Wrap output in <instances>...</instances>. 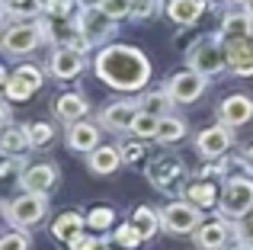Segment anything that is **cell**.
Wrapping results in <instances>:
<instances>
[{"instance_id":"18","label":"cell","mask_w":253,"mask_h":250,"mask_svg":"<svg viewBox=\"0 0 253 250\" xmlns=\"http://www.w3.org/2000/svg\"><path fill=\"white\" fill-rule=\"evenodd\" d=\"M183 199L186 202H192L196 208H211L218 199H221V193L215 189V183L211 180H192V183H186V189H183Z\"/></svg>"},{"instance_id":"34","label":"cell","mask_w":253,"mask_h":250,"mask_svg":"<svg viewBox=\"0 0 253 250\" xmlns=\"http://www.w3.org/2000/svg\"><path fill=\"white\" fill-rule=\"evenodd\" d=\"M96 3H99V10H103L109 19L131 16V0H96Z\"/></svg>"},{"instance_id":"17","label":"cell","mask_w":253,"mask_h":250,"mask_svg":"<svg viewBox=\"0 0 253 250\" xmlns=\"http://www.w3.org/2000/svg\"><path fill=\"white\" fill-rule=\"evenodd\" d=\"M99 144V125H93V122H71V128H68V148L71 151H77V154H90L93 148Z\"/></svg>"},{"instance_id":"41","label":"cell","mask_w":253,"mask_h":250,"mask_svg":"<svg viewBox=\"0 0 253 250\" xmlns=\"http://www.w3.org/2000/svg\"><path fill=\"white\" fill-rule=\"evenodd\" d=\"M199 176H202V180H221L224 176V164H205Z\"/></svg>"},{"instance_id":"29","label":"cell","mask_w":253,"mask_h":250,"mask_svg":"<svg viewBox=\"0 0 253 250\" xmlns=\"http://www.w3.org/2000/svg\"><path fill=\"white\" fill-rule=\"evenodd\" d=\"M26 135H29V148H48L51 141H55V128H51L48 122H36L26 128Z\"/></svg>"},{"instance_id":"6","label":"cell","mask_w":253,"mask_h":250,"mask_svg":"<svg viewBox=\"0 0 253 250\" xmlns=\"http://www.w3.org/2000/svg\"><path fill=\"white\" fill-rule=\"evenodd\" d=\"M199 225H202V208H196L186 199L170 202V206L161 212V228L170 231V234H192Z\"/></svg>"},{"instance_id":"7","label":"cell","mask_w":253,"mask_h":250,"mask_svg":"<svg viewBox=\"0 0 253 250\" xmlns=\"http://www.w3.org/2000/svg\"><path fill=\"white\" fill-rule=\"evenodd\" d=\"M39 42H42L39 23H16L0 32V51H6V55H29V51H36Z\"/></svg>"},{"instance_id":"15","label":"cell","mask_w":253,"mask_h":250,"mask_svg":"<svg viewBox=\"0 0 253 250\" xmlns=\"http://www.w3.org/2000/svg\"><path fill=\"white\" fill-rule=\"evenodd\" d=\"M135 116H138V103L119 100V103H112V106H106L103 113H99V125H103L106 131H125V128H131Z\"/></svg>"},{"instance_id":"27","label":"cell","mask_w":253,"mask_h":250,"mask_svg":"<svg viewBox=\"0 0 253 250\" xmlns=\"http://www.w3.org/2000/svg\"><path fill=\"white\" fill-rule=\"evenodd\" d=\"M186 138V122L176 119V116H161V125H157V141L173 144Z\"/></svg>"},{"instance_id":"45","label":"cell","mask_w":253,"mask_h":250,"mask_svg":"<svg viewBox=\"0 0 253 250\" xmlns=\"http://www.w3.org/2000/svg\"><path fill=\"white\" fill-rule=\"evenodd\" d=\"M244 6H247V16L253 19V0H247V3H244Z\"/></svg>"},{"instance_id":"42","label":"cell","mask_w":253,"mask_h":250,"mask_svg":"<svg viewBox=\"0 0 253 250\" xmlns=\"http://www.w3.org/2000/svg\"><path fill=\"white\" fill-rule=\"evenodd\" d=\"M23 173V167H19V161L16 157H3V161H0V176H13V173Z\"/></svg>"},{"instance_id":"38","label":"cell","mask_w":253,"mask_h":250,"mask_svg":"<svg viewBox=\"0 0 253 250\" xmlns=\"http://www.w3.org/2000/svg\"><path fill=\"white\" fill-rule=\"evenodd\" d=\"M161 10V0H131V16L135 19H148Z\"/></svg>"},{"instance_id":"13","label":"cell","mask_w":253,"mask_h":250,"mask_svg":"<svg viewBox=\"0 0 253 250\" xmlns=\"http://www.w3.org/2000/svg\"><path fill=\"white\" fill-rule=\"evenodd\" d=\"M48 68H51V77H55V81H74L84 71V55L74 51V48H68V45H58V48L51 51Z\"/></svg>"},{"instance_id":"12","label":"cell","mask_w":253,"mask_h":250,"mask_svg":"<svg viewBox=\"0 0 253 250\" xmlns=\"http://www.w3.org/2000/svg\"><path fill=\"white\" fill-rule=\"evenodd\" d=\"M19 183H23V193L48 196L51 189L58 186V167H51V164H36V167H26L23 173H19Z\"/></svg>"},{"instance_id":"8","label":"cell","mask_w":253,"mask_h":250,"mask_svg":"<svg viewBox=\"0 0 253 250\" xmlns=\"http://www.w3.org/2000/svg\"><path fill=\"white\" fill-rule=\"evenodd\" d=\"M77 29L84 32L86 39H90L93 45L96 42H106V39L112 36V32H116V26H112V19L106 16L103 10H99V3H86L81 13H77Z\"/></svg>"},{"instance_id":"46","label":"cell","mask_w":253,"mask_h":250,"mask_svg":"<svg viewBox=\"0 0 253 250\" xmlns=\"http://www.w3.org/2000/svg\"><path fill=\"white\" fill-rule=\"evenodd\" d=\"M6 87V74H3V68H0V90Z\"/></svg>"},{"instance_id":"21","label":"cell","mask_w":253,"mask_h":250,"mask_svg":"<svg viewBox=\"0 0 253 250\" xmlns=\"http://www.w3.org/2000/svg\"><path fill=\"white\" fill-rule=\"evenodd\" d=\"M228 238H231V231L224 221H202L196 228V244L202 250H221L228 244Z\"/></svg>"},{"instance_id":"3","label":"cell","mask_w":253,"mask_h":250,"mask_svg":"<svg viewBox=\"0 0 253 250\" xmlns=\"http://www.w3.org/2000/svg\"><path fill=\"white\" fill-rule=\"evenodd\" d=\"M148 180L154 189L161 193H176V189H186V164L179 157H157V161L148 164Z\"/></svg>"},{"instance_id":"49","label":"cell","mask_w":253,"mask_h":250,"mask_svg":"<svg viewBox=\"0 0 253 250\" xmlns=\"http://www.w3.org/2000/svg\"><path fill=\"white\" fill-rule=\"evenodd\" d=\"M241 3H247V0H241Z\"/></svg>"},{"instance_id":"11","label":"cell","mask_w":253,"mask_h":250,"mask_svg":"<svg viewBox=\"0 0 253 250\" xmlns=\"http://www.w3.org/2000/svg\"><path fill=\"white\" fill-rule=\"evenodd\" d=\"M224 58H228V68L241 77L253 74V36L244 39H224Z\"/></svg>"},{"instance_id":"25","label":"cell","mask_w":253,"mask_h":250,"mask_svg":"<svg viewBox=\"0 0 253 250\" xmlns=\"http://www.w3.org/2000/svg\"><path fill=\"white\" fill-rule=\"evenodd\" d=\"M128 221H131V228L141 234V241L154 238L157 228H161V215H157L154 208H148V206H138L135 212H131V218H128Z\"/></svg>"},{"instance_id":"28","label":"cell","mask_w":253,"mask_h":250,"mask_svg":"<svg viewBox=\"0 0 253 250\" xmlns=\"http://www.w3.org/2000/svg\"><path fill=\"white\" fill-rule=\"evenodd\" d=\"M157 125H161V116H154V113H144V109H138L135 122H131V131H135L138 138H157Z\"/></svg>"},{"instance_id":"32","label":"cell","mask_w":253,"mask_h":250,"mask_svg":"<svg viewBox=\"0 0 253 250\" xmlns=\"http://www.w3.org/2000/svg\"><path fill=\"white\" fill-rule=\"evenodd\" d=\"M6 13H13V16H39L42 0H6Z\"/></svg>"},{"instance_id":"39","label":"cell","mask_w":253,"mask_h":250,"mask_svg":"<svg viewBox=\"0 0 253 250\" xmlns=\"http://www.w3.org/2000/svg\"><path fill=\"white\" fill-rule=\"evenodd\" d=\"M119 154H122L125 164H135V161L144 157V144L141 141H122V144H119Z\"/></svg>"},{"instance_id":"1","label":"cell","mask_w":253,"mask_h":250,"mask_svg":"<svg viewBox=\"0 0 253 250\" xmlns=\"http://www.w3.org/2000/svg\"><path fill=\"white\" fill-rule=\"evenodd\" d=\"M96 74L116 90H141L151 81V61L141 48L131 45H106L96 55Z\"/></svg>"},{"instance_id":"48","label":"cell","mask_w":253,"mask_h":250,"mask_svg":"<svg viewBox=\"0 0 253 250\" xmlns=\"http://www.w3.org/2000/svg\"><path fill=\"white\" fill-rule=\"evenodd\" d=\"M231 250H250V247H244V244H237V247H231Z\"/></svg>"},{"instance_id":"14","label":"cell","mask_w":253,"mask_h":250,"mask_svg":"<svg viewBox=\"0 0 253 250\" xmlns=\"http://www.w3.org/2000/svg\"><path fill=\"white\" fill-rule=\"evenodd\" d=\"M231 141H234V135H231V128L228 125H211V128H205L202 135L196 138V148H199V154H205L209 161H218V157L224 154V151L231 148Z\"/></svg>"},{"instance_id":"47","label":"cell","mask_w":253,"mask_h":250,"mask_svg":"<svg viewBox=\"0 0 253 250\" xmlns=\"http://www.w3.org/2000/svg\"><path fill=\"white\" fill-rule=\"evenodd\" d=\"M3 13H6V3L0 0V23H3Z\"/></svg>"},{"instance_id":"44","label":"cell","mask_w":253,"mask_h":250,"mask_svg":"<svg viewBox=\"0 0 253 250\" xmlns=\"http://www.w3.org/2000/svg\"><path fill=\"white\" fill-rule=\"evenodd\" d=\"M6 122H10V106H3V103H0V128H3Z\"/></svg>"},{"instance_id":"16","label":"cell","mask_w":253,"mask_h":250,"mask_svg":"<svg viewBox=\"0 0 253 250\" xmlns=\"http://www.w3.org/2000/svg\"><path fill=\"white\" fill-rule=\"evenodd\" d=\"M218 116H221V122L228 125V128H234V125H247L253 119V100L244 93H234L228 96V100L218 106Z\"/></svg>"},{"instance_id":"40","label":"cell","mask_w":253,"mask_h":250,"mask_svg":"<svg viewBox=\"0 0 253 250\" xmlns=\"http://www.w3.org/2000/svg\"><path fill=\"white\" fill-rule=\"evenodd\" d=\"M71 250H106V244L96 241V238H77L74 244H71Z\"/></svg>"},{"instance_id":"37","label":"cell","mask_w":253,"mask_h":250,"mask_svg":"<svg viewBox=\"0 0 253 250\" xmlns=\"http://www.w3.org/2000/svg\"><path fill=\"white\" fill-rule=\"evenodd\" d=\"M42 10L55 19H64L71 10H74V0H42Z\"/></svg>"},{"instance_id":"30","label":"cell","mask_w":253,"mask_h":250,"mask_svg":"<svg viewBox=\"0 0 253 250\" xmlns=\"http://www.w3.org/2000/svg\"><path fill=\"white\" fill-rule=\"evenodd\" d=\"M112 221H116V212H112L109 206H96L86 215V225H90L93 231H106V228H112Z\"/></svg>"},{"instance_id":"22","label":"cell","mask_w":253,"mask_h":250,"mask_svg":"<svg viewBox=\"0 0 253 250\" xmlns=\"http://www.w3.org/2000/svg\"><path fill=\"white\" fill-rule=\"evenodd\" d=\"M86 164H90L93 173L106 176V173H116L119 164H122V154H119V148H109V144H96V148L86 154Z\"/></svg>"},{"instance_id":"43","label":"cell","mask_w":253,"mask_h":250,"mask_svg":"<svg viewBox=\"0 0 253 250\" xmlns=\"http://www.w3.org/2000/svg\"><path fill=\"white\" fill-rule=\"evenodd\" d=\"M241 164H244V167H247L250 173H253V144H250V148H247V151L241 154Z\"/></svg>"},{"instance_id":"24","label":"cell","mask_w":253,"mask_h":250,"mask_svg":"<svg viewBox=\"0 0 253 250\" xmlns=\"http://www.w3.org/2000/svg\"><path fill=\"white\" fill-rule=\"evenodd\" d=\"M29 148V135H26L23 125H10L6 122L0 128V154L3 157H19V151Z\"/></svg>"},{"instance_id":"36","label":"cell","mask_w":253,"mask_h":250,"mask_svg":"<svg viewBox=\"0 0 253 250\" xmlns=\"http://www.w3.org/2000/svg\"><path fill=\"white\" fill-rule=\"evenodd\" d=\"M0 250H29V238L23 231H6L0 234Z\"/></svg>"},{"instance_id":"31","label":"cell","mask_w":253,"mask_h":250,"mask_svg":"<svg viewBox=\"0 0 253 250\" xmlns=\"http://www.w3.org/2000/svg\"><path fill=\"white\" fill-rule=\"evenodd\" d=\"M144 106V113H154V116H164L167 113V106H170V96H167V90H157V93H148L144 100H138Z\"/></svg>"},{"instance_id":"2","label":"cell","mask_w":253,"mask_h":250,"mask_svg":"<svg viewBox=\"0 0 253 250\" xmlns=\"http://www.w3.org/2000/svg\"><path fill=\"white\" fill-rule=\"evenodd\" d=\"M224 36H211V39H199L196 45L189 48V71H196V74L202 77H211L218 74V71L228 64V58H224V45H221Z\"/></svg>"},{"instance_id":"4","label":"cell","mask_w":253,"mask_h":250,"mask_svg":"<svg viewBox=\"0 0 253 250\" xmlns=\"http://www.w3.org/2000/svg\"><path fill=\"white\" fill-rule=\"evenodd\" d=\"M45 212H48V199L39 196V193H23L13 202H6V221H10L13 228L39 225V221L45 218Z\"/></svg>"},{"instance_id":"5","label":"cell","mask_w":253,"mask_h":250,"mask_svg":"<svg viewBox=\"0 0 253 250\" xmlns=\"http://www.w3.org/2000/svg\"><path fill=\"white\" fill-rule=\"evenodd\" d=\"M218 208H221V215H228V218H244V215H250L253 212V180H241V176L228 180L224 189H221V199H218Z\"/></svg>"},{"instance_id":"19","label":"cell","mask_w":253,"mask_h":250,"mask_svg":"<svg viewBox=\"0 0 253 250\" xmlns=\"http://www.w3.org/2000/svg\"><path fill=\"white\" fill-rule=\"evenodd\" d=\"M209 10V0H167V16L179 26H192Z\"/></svg>"},{"instance_id":"26","label":"cell","mask_w":253,"mask_h":250,"mask_svg":"<svg viewBox=\"0 0 253 250\" xmlns=\"http://www.w3.org/2000/svg\"><path fill=\"white\" fill-rule=\"evenodd\" d=\"M221 36L224 39H244V36H253V19L247 13H228L221 23Z\"/></svg>"},{"instance_id":"33","label":"cell","mask_w":253,"mask_h":250,"mask_svg":"<svg viewBox=\"0 0 253 250\" xmlns=\"http://www.w3.org/2000/svg\"><path fill=\"white\" fill-rule=\"evenodd\" d=\"M112 238H116V244H119V247H125V250H135L138 244H141V234H138L135 228H131V221H125V225H119Z\"/></svg>"},{"instance_id":"35","label":"cell","mask_w":253,"mask_h":250,"mask_svg":"<svg viewBox=\"0 0 253 250\" xmlns=\"http://www.w3.org/2000/svg\"><path fill=\"white\" fill-rule=\"evenodd\" d=\"M234 234H237V244H244V247H250V250H253V212H250V215H244V218H237Z\"/></svg>"},{"instance_id":"23","label":"cell","mask_w":253,"mask_h":250,"mask_svg":"<svg viewBox=\"0 0 253 250\" xmlns=\"http://www.w3.org/2000/svg\"><path fill=\"white\" fill-rule=\"evenodd\" d=\"M51 109H55V116L61 122H81L90 106H86V100L81 93H64V96H58V100L51 103Z\"/></svg>"},{"instance_id":"9","label":"cell","mask_w":253,"mask_h":250,"mask_svg":"<svg viewBox=\"0 0 253 250\" xmlns=\"http://www.w3.org/2000/svg\"><path fill=\"white\" fill-rule=\"evenodd\" d=\"M39 87H42V71L32 68V64H23V68L13 71V77H6L3 96L13 100V103H23V100H29Z\"/></svg>"},{"instance_id":"20","label":"cell","mask_w":253,"mask_h":250,"mask_svg":"<svg viewBox=\"0 0 253 250\" xmlns=\"http://www.w3.org/2000/svg\"><path fill=\"white\" fill-rule=\"evenodd\" d=\"M84 225H86V218L81 212H64V215H58L55 225H51V238L64 241V244H74L77 238H84Z\"/></svg>"},{"instance_id":"10","label":"cell","mask_w":253,"mask_h":250,"mask_svg":"<svg viewBox=\"0 0 253 250\" xmlns=\"http://www.w3.org/2000/svg\"><path fill=\"white\" fill-rule=\"evenodd\" d=\"M202 93H205V77L196 74V71H179V74H173L170 83H167L170 103H183L186 106V103H196Z\"/></svg>"}]
</instances>
